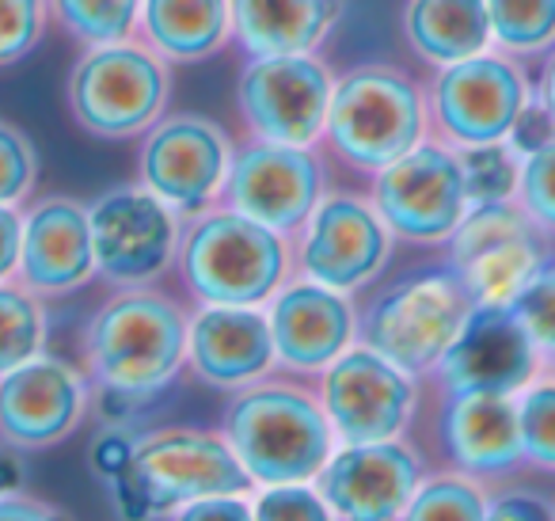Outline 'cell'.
I'll list each match as a JSON object with an SVG mask.
<instances>
[{
    "label": "cell",
    "instance_id": "cell-37",
    "mask_svg": "<svg viewBox=\"0 0 555 521\" xmlns=\"http://www.w3.org/2000/svg\"><path fill=\"white\" fill-rule=\"evenodd\" d=\"M525 199L544 221L555 225V141L537 149L525 168Z\"/></svg>",
    "mask_w": 555,
    "mask_h": 521
},
{
    "label": "cell",
    "instance_id": "cell-13",
    "mask_svg": "<svg viewBox=\"0 0 555 521\" xmlns=\"http://www.w3.org/2000/svg\"><path fill=\"white\" fill-rule=\"evenodd\" d=\"M464 168L438 145H415L377 171L373 206L403 240H441L464 217Z\"/></svg>",
    "mask_w": 555,
    "mask_h": 521
},
{
    "label": "cell",
    "instance_id": "cell-5",
    "mask_svg": "<svg viewBox=\"0 0 555 521\" xmlns=\"http://www.w3.org/2000/svg\"><path fill=\"white\" fill-rule=\"evenodd\" d=\"M327 138L347 164L380 171L423 138L418 88L392 65H358L343 73L332 88Z\"/></svg>",
    "mask_w": 555,
    "mask_h": 521
},
{
    "label": "cell",
    "instance_id": "cell-39",
    "mask_svg": "<svg viewBox=\"0 0 555 521\" xmlns=\"http://www.w3.org/2000/svg\"><path fill=\"white\" fill-rule=\"evenodd\" d=\"M20 247H24V217L16 214V206L0 202V282L16 275Z\"/></svg>",
    "mask_w": 555,
    "mask_h": 521
},
{
    "label": "cell",
    "instance_id": "cell-20",
    "mask_svg": "<svg viewBox=\"0 0 555 521\" xmlns=\"http://www.w3.org/2000/svg\"><path fill=\"white\" fill-rule=\"evenodd\" d=\"M270 331L282 366L297 373H324L354 339V308L339 290L305 278L274 293Z\"/></svg>",
    "mask_w": 555,
    "mask_h": 521
},
{
    "label": "cell",
    "instance_id": "cell-32",
    "mask_svg": "<svg viewBox=\"0 0 555 521\" xmlns=\"http://www.w3.org/2000/svg\"><path fill=\"white\" fill-rule=\"evenodd\" d=\"M35 176H39V156L31 138L0 118V202L4 206L20 202L35 187Z\"/></svg>",
    "mask_w": 555,
    "mask_h": 521
},
{
    "label": "cell",
    "instance_id": "cell-30",
    "mask_svg": "<svg viewBox=\"0 0 555 521\" xmlns=\"http://www.w3.org/2000/svg\"><path fill=\"white\" fill-rule=\"evenodd\" d=\"M50 0H0V65L27 58L42 39Z\"/></svg>",
    "mask_w": 555,
    "mask_h": 521
},
{
    "label": "cell",
    "instance_id": "cell-40",
    "mask_svg": "<svg viewBox=\"0 0 555 521\" xmlns=\"http://www.w3.org/2000/svg\"><path fill=\"white\" fill-rule=\"evenodd\" d=\"M54 518H57V510L42 506L39 498L12 495V491L0 495V521H54Z\"/></svg>",
    "mask_w": 555,
    "mask_h": 521
},
{
    "label": "cell",
    "instance_id": "cell-22",
    "mask_svg": "<svg viewBox=\"0 0 555 521\" xmlns=\"http://www.w3.org/2000/svg\"><path fill=\"white\" fill-rule=\"evenodd\" d=\"M521 115V80L506 62L464 58L438 80V118L468 145L499 141Z\"/></svg>",
    "mask_w": 555,
    "mask_h": 521
},
{
    "label": "cell",
    "instance_id": "cell-44",
    "mask_svg": "<svg viewBox=\"0 0 555 521\" xmlns=\"http://www.w3.org/2000/svg\"><path fill=\"white\" fill-rule=\"evenodd\" d=\"M547 115H552V123H555V65H552V73H547Z\"/></svg>",
    "mask_w": 555,
    "mask_h": 521
},
{
    "label": "cell",
    "instance_id": "cell-38",
    "mask_svg": "<svg viewBox=\"0 0 555 521\" xmlns=\"http://www.w3.org/2000/svg\"><path fill=\"white\" fill-rule=\"evenodd\" d=\"M251 506H247L244 495H206L194 498L179 510L183 521H247L251 518Z\"/></svg>",
    "mask_w": 555,
    "mask_h": 521
},
{
    "label": "cell",
    "instance_id": "cell-34",
    "mask_svg": "<svg viewBox=\"0 0 555 521\" xmlns=\"http://www.w3.org/2000/svg\"><path fill=\"white\" fill-rule=\"evenodd\" d=\"M509 313L529 331L532 346L555 351V270L537 275L525 282V290L509 301Z\"/></svg>",
    "mask_w": 555,
    "mask_h": 521
},
{
    "label": "cell",
    "instance_id": "cell-15",
    "mask_svg": "<svg viewBox=\"0 0 555 521\" xmlns=\"http://www.w3.org/2000/svg\"><path fill=\"white\" fill-rule=\"evenodd\" d=\"M388 259V225L354 194H324L305 221L301 267L312 282L347 293L373 282Z\"/></svg>",
    "mask_w": 555,
    "mask_h": 521
},
{
    "label": "cell",
    "instance_id": "cell-25",
    "mask_svg": "<svg viewBox=\"0 0 555 521\" xmlns=\"http://www.w3.org/2000/svg\"><path fill=\"white\" fill-rule=\"evenodd\" d=\"M145 42L168 62H202L232 35L229 0H141Z\"/></svg>",
    "mask_w": 555,
    "mask_h": 521
},
{
    "label": "cell",
    "instance_id": "cell-43",
    "mask_svg": "<svg viewBox=\"0 0 555 521\" xmlns=\"http://www.w3.org/2000/svg\"><path fill=\"white\" fill-rule=\"evenodd\" d=\"M491 518H544L540 506H532L529 498H506L491 510Z\"/></svg>",
    "mask_w": 555,
    "mask_h": 521
},
{
    "label": "cell",
    "instance_id": "cell-42",
    "mask_svg": "<svg viewBox=\"0 0 555 521\" xmlns=\"http://www.w3.org/2000/svg\"><path fill=\"white\" fill-rule=\"evenodd\" d=\"M9 449H12L9 442L0 445V495H4V491H16L20 487V472H24L20 457H12Z\"/></svg>",
    "mask_w": 555,
    "mask_h": 521
},
{
    "label": "cell",
    "instance_id": "cell-28",
    "mask_svg": "<svg viewBox=\"0 0 555 521\" xmlns=\"http://www.w3.org/2000/svg\"><path fill=\"white\" fill-rule=\"evenodd\" d=\"M57 24L85 47L130 39L141 20V0H50Z\"/></svg>",
    "mask_w": 555,
    "mask_h": 521
},
{
    "label": "cell",
    "instance_id": "cell-10",
    "mask_svg": "<svg viewBox=\"0 0 555 521\" xmlns=\"http://www.w3.org/2000/svg\"><path fill=\"white\" fill-rule=\"evenodd\" d=\"M141 183L179 217L214 209L229 176L232 149L217 123L202 115H171L149 130L141 145Z\"/></svg>",
    "mask_w": 555,
    "mask_h": 521
},
{
    "label": "cell",
    "instance_id": "cell-6",
    "mask_svg": "<svg viewBox=\"0 0 555 521\" xmlns=\"http://www.w3.org/2000/svg\"><path fill=\"white\" fill-rule=\"evenodd\" d=\"M472 313L468 282L456 270H430L392 285L362 320V339L408 373H426L456 343Z\"/></svg>",
    "mask_w": 555,
    "mask_h": 521
},
{
    "label": "cell",
    "instance_id": "cell-33",
    "mask_svg": "<svg viewBox=\"0 0 555 521\" xmlns=\"http://www.w3.org/2000/svg\"><path fill=\"white\" fill-rule=\"evenodd\" d=\"M255 518L262 521H327L332 506L320 495V487L309 483H267L255 498Z\"/></svg>",
    "mask_w": 555,
    "mask_h": 521
},
{
    "label": "cell",
    "instance_id": "cell-36",
    "mask_svg": "<svg viewBox=\"0 0 555 521\" xmlns=\"http://www.w3.org/2000/svg\"><path fill=\"white\" fill-rule=\"evenodd\" d=\"M517 419H521V449H529L544 465H555V389L532 392Z\"/></svg>",
    "mask_w": 555,
    "mask_h": 521
},
{
    "label": "cell",
    "instance_id": "cell-19",
    "mask_svg": "<svg viewBox=\"0 0 555 521\" xmlns=\"http://www.w3.org/2000/svg\"><path fill=\"white\" fill-rule=\"evenodd\" d=\"M186 361L214 389H244L278 361L270 316L255 305H202L186 331Z\"/></svg>",
    "mask_w": 555,
    "mask_h": 521
},
{
    "label": "cell",
    "instance_id": "cell-8",
    "mask_svg": "<svg viewBox=\"0 0 555 521\" xmlns=\"http://www.w3.org/2000/svg\"><path fill=\"white\" fill-rule=\"evenodd\" d=\"M133 483L153 506L194 503L206 495H247L251 475L224 434L198 427L153 430L133 445Z\"/></svg>",
    "mask_w": 555,
    "mask_h": 521
},
{
    "label": "cell",
    "instance_id": "cell-26",
    "mask_svg": "<svg viewBox=\"0 0 555 521\" xmlns=\"http://www.w3.org/2000/svg\"><path fill=\"white\" fill-rule=\"evenodd\" d=\"M403 27L418 54L453 65L483 50L491 35V12L487 0H411Z\"/></svg>",
    "mask_w": 555,
    "mask_h": 521
},
{
    "label": "cell",
    "instance_id": "cell-24",
    "mask_svg": "<svg viewBox=\"0 0 555 521\" xmlns=\"http://www.w3.org/2000/svg\"><path fill=\"white\" fill-rule=\"evenodd\" d=\"M446 445L456 465L491 472L521 453V419L499 392H456L446 411Z\"/></svg>",
    "mask_w": 555,
    "mask_h": 521
},
{
    "label": "cell",
    "instance_id": "cell-21",
    "mask_svg": "<svg viewBox=\"0 0 555 521\" xmlns=\"http://www.w3.org/2000/svg\"><path fill=\"white\" fill-rule=\"evenodd\" d=\"M453 392H514L532 369V339L506 305H476L456 343L441 354Z\"/></svg>",
    "mask_w": 555,
    "mask_h": 521
},
{
    "label": "cell",
    "instance_id": "cell-23",
    "mask_svg": "<svg viewBox=\"0 0 555 521\" xmlns=\"http://www.w3.org/2000/svg\"><path fill=\"white\" fill-rule=\"evenodd\" d=\"M232 39L247 58L312 54L335 20V0H229Z\"/></svg>",
    "mask_w": 555,
    "mask_h": 521
},
{
    "label": "cell",
    "instance_id": "cell-18",
    "mask_svg": "<svg viewBox=\"0 0 555 521\" xmlns=\"http://www.w3.org/2000/svg\"><path fill=\"white\" fill-rule=\"evenodd\" d=\"M20 282L39 297L73 293L95 275L92 214L69 194H50L35 202L24 217V247H20Z\"/></svg>",
    "mask_w": 555,
    "mask_h": 521
},
{
    "label": "cell",
    "instance_id": "cell-35",
    "mask_svg": "<svg viewBox=\"0 0 555 521\" xmlns=\"http://www.w3.org/2000/svg\"><path fill=\"white\" fill-rule=\"evenodd\" d=\"M461 168H464V191H468V199H476L479 206H483V202L506 199L509 183H514V164H509V156L502 153V149H494L491 141L472 149L461 161Z\"/></svg>",
    "mask_w": 555,
    "mask_h": 521
},
{
    "label": "cell",
    "instance_id": "cell-2",
    "mask_svg": "<svg viewBox=\"0 0 555 521\" xmlns=\"http://www.w3.org/2000/svg\"><path fill=\"white\" fill-rule=\"evenodd\" d=\"M186 331L191 320L164 293H118L88 323V369L115 396H153L186 361Z\"/></svg>",
    "mask_w": 555,
    "mask_h": 521
},
{
    "label": "cell",
    "instance_id": "cell-9",
    "mask_svg": "<svg viewBox=\"0 0 555 521\" xmlns=\"http://www.w3.org/2000/svg\"><path fill=\"white\" fill-rule=\"evenodd\" d=\"M332 88L335 80L327 65L312 54L251 58V65L240 73L236 103L255 138L317 145L327 130Z\"/></svg>",
    "mask_w": 555,
    "mask_h": 521
},
{
    "label": "cell",
    "instance_id": "cell-41",
    "mask_svg": "<svg viewBox=\"0 0 555 521\" xmlns=\"http://www.w3.org/2000/svg\"><path fill=\"white\" fill-rule=\"evenodd\" d=\"M517 145L521 149H544L552 141V115L544 111H529V115H517Z\"/></svg>",
    "mask_w": 555,
    "mask_h": 521
},
{
    "label": "cell",
    "instance_id": "cell-17",
    "mask_svg": "<svg viewBox=\"0 0 555 521\" xmlns=\"http://www.w3.org/2000/svg\"><path fill=\"white\" fill-rule=\"evenodd\" d=\"M85 377L57 358H31L0 377V442L12 449H50L85 415Z\"/></svg>",
    "mask_w": 555,
    "mask_h": 521
},
{
    "label": "cell",
    "instance_id": "cell-29",
    "mask_svg": "<svg viewBox=\"0 0 555 521\" xmlns=\"http://www.w3.org/2000/svg\"><path fill=\"white\" fill-rule=\"evenodd\" d=\"M487 12L506 47H540L555 31V0H487Z\"/></svg>",
    "mask_w": 555,
    "mask_h": 521
},
{
    "label": "cell",
    "instance_id": "cell-7",
    "mask_svg": "<svg viewBox=\"0 0 555 521\" xmlns=\"http://www.w3.org/2000/svg\"><path fill=\"white\" fill-rule=\"evenodd\" d=\"M324 199V171L312 145L286 141H247L232 153L229 176L221 187V206L247 214L267 229L297 232Z\"/></svg>",
    "mask_w": 555,
    "mask_h": 521
},
{
    "label": "cell",
    "instance_id": "cell-12",
    "mask_svg": "<svg viewBox=\"0 0 555 521\" xmlns=\"http://www.w3.org/2000/svg\"><path fill=\"white\" fill-rule=\"evenodd\" d=\"M88 214H92L95 270L107 282L145 285L168 270L179 244L176 209L156 199L145 183L100 194Z\"/></svg>",
    "mask_w": 555,
    "mask_h": 521
},
{
    "label": "cell",
    "instance_id": "cell-14",
    "mask_svg": "<svg viewBox=\"0 0 555 521\" xmlns=\"http://www.w3.org/2000/svg\"><path fill=\"white\" fill-rule=\"evenodd\" d=\"M540 267V244L525 217L483 202L461 217L453 237V270L468 282L476 305H509Z\"/></svg>",
    "mask_w": 555,
    "mask_h": 521
},
{
    "label": "cell",
    "instance_id": "cell-16",
    "mask_svg": "<svg viewBox=\"0 0 555 521\" xmlns=\"http://www.w3.org/2000/svg\"><path fill=\"white\" fill-rule=\"evenodd\" d=\"M317 487L339 518L388 521L408 513L418 487V460L396 437L392 442L343 445L320 468Z\"/></svg>",
    "mask_w": 555,
    "mask_h": 521
},
{
    "label": "cell",
    "instance_id": "cell-11",
    "mask_svg": "<svg viewBox=\"0 0 555 521\" xmlns=\"http://www.w3.org/2000/svg\"><path fill=\"white\" fill-rule=\"evenodd\" d=\"M408 369L388 361L373 346L343 351L320 377V404L343 445L392 442L415 404Z\"/></svg>",
    "mask_w": 555,
    "mask_h": 521
},
{
    "label": "cell",
    "instance_id": "cell-4",
    "mask_svg": "<svg viewBox=\"0 0 555 521\" xmlns=\"http://www.w3.org/2000/svg\"><path fill=\"white\" fill-rule=\"evenodd\" d=\"M69 111L85 134L126 141L149 134L171 100V73L153 47L130 39L92 47L69 73Z\"/></svg>",
    "mask_w": 555,
    "mask_h": 521
},
{
    "label": "cell",
    "instance_id": "cell-1",
    "mask_svg": "<svg viewBox=\"0 0 555 521\" xmlns=\"http://www.w3.org/2000/svg\"><path fill=\"white\" fill-rule=\"evenodd\" d=\"M224 437L255 483H309L327 465L335 427L324 404L297 384H244L224 411Z\"/></svg>",
    "mask_w": 555,
    "mask_h": 521
},
{
    "label": "cell",
    "instance_id": "cell-31",
    "mask_svg": "<svg viewBox=\"0 0 555 521\" xmlns=\"http://www.w3.org/2000/svg\"><path fill=\"white\" fill-rule=\"evenodd\" d=\"M483 498L461 480H438L415 491L408 506L411 521H476L483 518Z\"/></svg>",
    "mask_w": 555,
    "mask_h": 521
},
{
    "label": "cell",
    "instance_id": "cell-3",
    "mask_svg": "<svg viewBox=\"0 0 555 521\" xmlns=\"http://www.w3.org/2000/svg\"><path fill=\"white\" fill-rule=\"evenodd\" d=\"M183 282L202 305H262L289 275L286 237L221 206L191 221L179 244Z\"/></svg>",
    "mask_w": 555,
    "mask_h": 521
},
{
    "label": "cell",
    "instance_id": "cell-27",
    "mask_svg": "<svg viewBox=\"0 0 555 521\" xmlns=\"http://www.w3.org/2000/svg\"><path fill=\"white\" fill-rule=\"evenodd\" d=\"M47 343V313L39 293L24 282H0V377L24 361L39 358Z\"/></svg>",
    "mask_w": 555,
    "mask_h": 521
}]
</instances>
